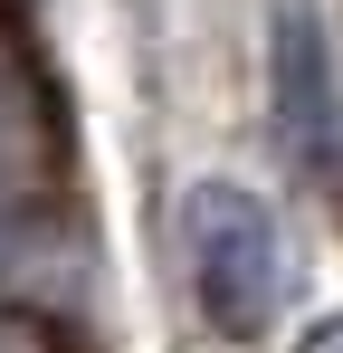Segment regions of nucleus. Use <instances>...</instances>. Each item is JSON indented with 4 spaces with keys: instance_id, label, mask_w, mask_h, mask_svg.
<instances>
[{
    "instance_id": "f03ea898",
    "label": "nucleus",
    "mask_w": 343,
    "mask_h": 353,
    "mask_svg": "<svg viewBox=\"0 0 343 353\" xmlns=\"http://www.w3.org/2000/svg\"><path fill=\"white\" fill-rule=\"evenodd\" d=\"M48 172H57V105L29 67V48L0 29V210L39 201Z\"/></svg>"
},
{
    "instance_id": "7ed1b4c3",
    "label": "nucleus",
    "mask_w": 343,
    "mask_h": 353,
    "mask_svg": "<svg viewBox=\"0 0 343 353\" xmlns=\"http://www.w3.org/2000/svg\"><path fill=\"white\" fill-rule=\"evenodd\" d=\"M277 124H286V153H334V67H324V29L305 10L277 19Z\"/></svg>"
},
{
    "instance_id": "39448f33",
    "label": "nucleus",
    "mask_w": 343,
    "mask_h": 353,
    "mask_svg": "<svg viewBox=\"0 0 343 353\" xmlns=\"http://www.w3.org/2000/svg\"><path fill=\"white\" fill-rule=\"evenodd\" d=\"M0 353H29V334H10V325H0Z\"/></svg>"
},
{
    "instance_id": "f257e3e1",
    "label": "nucleus",
    "mask_w": 343,
    "mask_h": 353,
    "mask_svg": "<svg viewBox=\"0 0 343 353\" xmlns=\"http://www.w3.org/2000/svg\"><path fill=\"white\" fill-rule=\"evenodd\" d=\"M181 258H191V296L229 344H258L286 305V239L258 191L238 181H200L181 210Z\"/></svg>"
},
{
    "instance_id": "20e7f679",
    "label": "nucleus",
    "mask_w": 343,
    "mask_h": 353,
    "mask_svg": "<svg viewBox=\"0 0 343 353\" xmlns=\"http://www.w3.org/2000/svg\"><path fill=\"white\" fill-rule=\"evenodd\" d=\"M295 353H343V315H315V325L295 334Z\"/></svg>"
}]
</instances>
